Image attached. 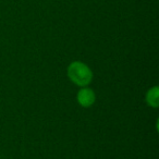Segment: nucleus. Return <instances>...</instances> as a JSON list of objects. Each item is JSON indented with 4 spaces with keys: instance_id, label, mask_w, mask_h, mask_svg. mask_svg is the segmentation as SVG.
Instances as JSON below:
<instances>
[{
    "instance_id": "1",
    "label": "nucleus",
    "mask_w": 159,
    "mask_h": 159,
    "mask_svg": "<svg viewBox=\"0 0 159 159\" xmlns=\"http://www.w3.org/2000/svg\"><path fill=\"white\" fill-rule=\"evenodd\" d=\"M68 76L75 85L85 87L92 82L93 72L84 62L74 61L68 66Z\"/></svg>"
},
{
    "instance_id": "2",
    "label": "nucleus",
    "mask_w": 159,
    "mask_h": 159,
    "mask_svg": "<svg viewBox=\"0 0 159 159\" xmlns=\"http://www.w3.org/2000/svg\"><path fill=\"white\" fill-rule=\"evenodd\" d=\"M76 99H77V102L82 107L89 108V107L94 105V102H95V100H96V95L93 89L84 87V89H82L81 91H79Z\"/></svg>"
},
{
    "instance_id": "3",
    "label": "nucleus",
    "mask_w": 159,
    "mask_h": 159,
    "mask_svg": "<svg viewBox=\"0 0 159 159\" xmlns=\"http://www.w3.org/2000/svg\"><path fill=\"white\" fill-rule=\"evenodd\" d=\"M146 102L152 108H157L159 106V87L154 86L148 89L146 93Z\"/></svg>"
}]
</instances>
